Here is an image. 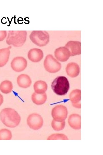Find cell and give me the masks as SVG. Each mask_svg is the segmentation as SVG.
<instances>
[{"label":"cell","mask_w":103,"mask_h":155,"mask_svg":"<svg viewBox=\"0 0 103 155\" xmlns=\"http://www.w3.org/2000/svg\"><path fill=\"white\" fill-rule=\"evenodd\" d=\"M54 55L57 60L61 62L66 61L70 56L69 51L65 46L56 49L54 52Z\"/></svg>","instance_id":"obj_9"},{"label":"cell","mask_w":103,"mask_h":155,"mask_svg":"<svg viewBox=\"0 0 103 155\" xmlns=\"http://www.w3.org/2000/svg\"><path fill=\"white\" fill-rule=\"evenodd\" d=\"M17 83L18 86L20 87L26 88L30 86L32 81L29 75L26 74H22L17 77Z\"/></svg>","instance_id":"obj_12"},{"label":"cell","mask_w":103,"mask_h":155,"mask_svg":"<svg viewBox=\"0 0 103 155\" xmlns=\"http://www.w3.org/2000/svg\"><path fill=\"white\" fill-rule=\"evenodd\" d=\"M7 36L6 30H0V41L3 40Z\"/></svg>","instance_id":"obj_19"},{"label":"cell","mask_w":103,"mask_h":155,"mask_svg":"<svg viewBox=\"0 0 103 155\" xmlns=\"http://www.w3.org/2000/svg\"><path fill=\"white\" fill-rule=\"evenodd\" d=\"M27 122V124L31 129L36 130L41 127L43 124V120L39 115L32 113L28 116Z\"/></svg>","instance_id":"obj_6"},{"label":"cell","mask_w":103,"mask_h":155,"mask_svg":"<svg viewBox=\"0 0 103 155\" xmlns=\"http://www.w3.org/2000/svg\"><path fill=\"white\" fill-rule=\"evenodd\" d=\"M26 60L22 57H15L12 61L11 66L12 69L17 72H20L23 71L27 65Z\"/></svg>","instance_id":"obj_7"},{"label":"cell","mask_w":103,"mask_h":155,"mask_svg":"<svg viewBox=\"0 0 103 155\" xmlns=\"http://www.w3.org/2000/svg\"><path fill=\"white\" fill-rule=\"evenodd\" d=\"M44 66L45 69L50 73H55L60 70L61 65L58 61L52 55H47L44 61Z\"/></svg>","instance_id":"obj_5"},{"label":"cell","mask_w":103,"mask_h":155,"mask_svg":"<svg viewBox=\"0 0 103 155\" xmlns=\"http://www.w3.org/2000/svg\"><path fill=\"white\" fill-rule=\"evenodd\" d=\"M29 37L32 42L39 46H45L49 42V35L44 30L33 31Z\"/></svg>","instance_id":"obj_4"},{"label":"cell","mask_w":103,"mask_h":155,"mask_svg":"<svg viewBox=\"0 0 103 155\" xmlns=\"http://www.w3.org/2000/svg\"><path fill=\"white\" fill-rule=\"evenodd\" d=\"M0 119L2 123L7 127L14 128L19 124L21 117L14 109L11 108L3 109L0 113Z\"/></svg>","instance_id":"obj_1"},{"label":"cell","mask_w":103,"mask_h":155,"mask_svg":"<svg viewBox=\"0 0 103 155\" xmlns=\"http://www.w3.org/2000/svg\"><path fill=\"white\" fill-rule=\"evenodd\" d=\"M43 53L40 49L37 48H33L29 51L27 57L28 59L33 62L40 61L43 58Z\"/></svg>","instance_id":"obj_10"},{"label":"cell","mask_w":103,"mask_h":155,"mask_svg":"<svg viewBox=\"0 0 103 155\" xmlns=\"http://www.w3.org/2000/svg\"><path fill=\"white\" fill-rule=\"evenodd\" d=\"M65 46L68 50L71 56L81 54V43L79 41H70L66 44Z\"/></svg>","instance_id":"obj_8"},{"label":"cell","mask_w":103,"mask_h":155,"mask_svg":"<svg viewBox=\"0 0 103 155\" xmlns=\"http://www.w3.org/2000/svg\"><path fill=\"white\" fill-rule=\"evenodd\" d=\"M80 90H75L71 92L70 95V99L72 101L75 103L79 100L80 98Z\"/></svg>","instance_id":"obj_18"},{"label":"cell","mask_w":103,"mask_h":155,"mask_svg":"<svg viewBox=\"0 0 103 155\" xmlns=\"http://www.w3.org/2000/svg\"><path fill=\"white\" fill-rule=\"evenodd\" d=\"M47 86L46 83L42 80L36 82L33 85V88L35 92L37 93H43L46 91Z\"/></svg>","instance_id":"obj_15"},{"label":"cell","mask_w":103,"mask_h":155,"mask_svg":"<svg viewBox=\"0 0 103 155\" xmlns=\"http://www.w3.org/2000/svg\"><path fill=\"white\" fill-rule=\"evenodd\" d=\"M3 101V97L2 96L0 93V106L2 104Z\"/></svg>","instance_id":"obj_20"},{"label":"cell","mask_w":103,"mask_h":155,"mask_svg":"<svg viewBox=\"0 0 103 155\" xmlns=\"http://www.w3.org/2000/svg\"><path fill=\"white\" fill-rule=\"evenodd\" d=\"M11 46L0 49V67L4 66L8 62Z\"/></svg>","instance_id":"obj_13"},{"label":"cell","mask_w":103,"mask_h":155,"mask_svg":"<svg viewBox=\"0 0 103 155\" xmlns=\"http://www.w3.org/2000/svg\"><path fill=\"white\" fill-rule=\"evenodd\" d=\"M6 40L9 45L20 47L24 44L26 40L27 32L25 30H9Z\"/></svg>","instance_id":"obj_2"},{"label":"cell","mask_w":103,"mask_h":155,"mask_svg":"<svg viewBox=\"0 0 103 155\" xmlns=\"http://www.w3.org/2000/svg\"><path fill=\"white\" fill-rule=\"evenodd\" d=\"M12 137L11 132L7 129H3L0 130V140H11Z\"/></svg>","instance_id":"obj_17"},{"label":"cell","mask_w":103,"mask_h":155,"mask_svg":"<svg viewBox=\"0 0 103 155\" xmlns=\"http://www.w3.org/2000/svg\"><path fill=\"white\" fill-rule=\"evenodd\" d=\"M31 100L33 102L37 105L44 104L46 101L47 96L45 93H37L34 92L31 95Z\"/></svg>","instance_id":"obj_14"},{"label":"cell","mask_w":103,"mask_h":155,"mask_svg":"<svg viewBox=\"0 0 103 155\" xmlns=\"http://www.w3.org/2000/svg\"><path fill=\"white\" fill-rule=\"evenodd\" d=\"M13 86L11 82L8 80H4L0 84V90L5 94H8L12 91Z\"/></svg>","instance_id":"obj_16"},{"label":"cell","mask_w":103,"mask_h":155,"mask_svg":"<svg viewBox=\"0 0 103 155\" xmlns=\"http://www.w3.org/2000/svg\"><path fill=\"white\" fill-rule=\"evenodd\" d=\"M67 75L72 78L77 77L80 72V68L78 65L74 62L68 63L66 68Z\"/></svg>","instance_id":"obj_11"},{"label":"cell","mask_w":103,"mask_h":155,"mask_svg":"<svg viewBox=\"0 0 103 155\" xmlns=\"http://www.w3.org/2000/svg\"><path fill=\"white\" fill-rule=\"evenodd\" d=\"M51 86L54 92L56 94L62 96L67 94L70 88V84L66 77L60 76L53 80Z\"/></svg>","instance_id":"obj_3"},{"label":"cell","mask_w":103,"mask_h":155,"mask_svg":"<svg viewBox=\"0 0 103 155\" xmlns=\"http://www.w3.org/2000/svg\"></svg>","instance_id":"obj_21"}]
</instances>
